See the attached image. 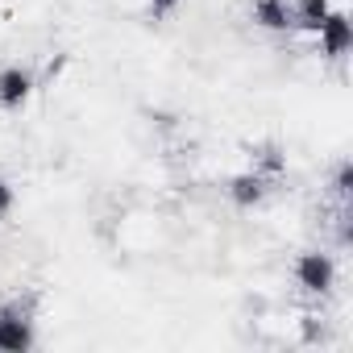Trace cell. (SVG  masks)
<instances>
[{"instance_id": "1", "label": "cell", "mask_w": 353, "mask_h": 353, "mask_svg": "<svg viewBox=\"0 0 353 353\" xmlns=\"http://www.w3.org/2000/svg\"><path fill=\"white\" fill-rule=\"evenodd\" d=\"M38 345V307L34 299H0V353H30Z\"/></svg>"}, {"instance_id": "6", "label": "cell", "mask_w": 353, "mask_h": 353, "mask_svg": "<svg viewBox=\"0 0 353 353\" xmlns=\"http://www.w3.org/2000/svg\"><path fill=\"white\" fill-rule=\"evenodd\" d=\"M250 21L266 34H295V17H291V0H254L250 5Z\"/></svg>"}, {"instance_id": "3", "label": "cell", "mask_w": 353, "mask_h": 353, "mask_svg": "<svg viewBox=\"0 0 353 353\" xmlns=\"http://www.w3.org/2000/svg\"><path fill=\"white\" fill-rule=\"evenodd\" d=\"M38 71L26 63H5L0 67V112H21L38 96Z\"/></svg>"}, {"instance_id": "10", "label": "cell", "mask_w": 353, "mask_h": 353, "mask_svg": "<svg viewBox=\"0 0 353 353\" xmlns=\"http://www.w3.org/2000/svg\"><path fill=\"white\" fill-rule=\"evenodd\" d=\"M179 5H183V0H145V13H150L154 21H162V17H174V13H179Z\"/></svg>"}, {"instance_id": "5", "label": "cell", "mask_w": 353, "mask_h": 353, "mask_svg": "<svg viewBox=\"0 0 353 353\" xmlns=\"http://www.w3.org/2000/svg\"><path fill=\"white\" fill-rule=\"evenodd\" d=\"M312 42H316V50H320V59L341 63V59L353 50V17H349L345 9H332V13L320 21V30L312 34Z\"/></svg>"}, {"instance_id": "4", "label": "cell", "mask_w": 353, "mask_h": 353, "mask_svg": "<svg viewBox=\"0 0 353 353\" xmlns=\"http://www.w3.org/2000/svg\"><path fill=\"white\" fill-rule=\"evenodd\" d=\"M274 188H279V179H270V174H262V170L245 166V170L229 174L225 196H229V204H233V208H245V212H254V208H262V204L274 196Z\"/></svg>"}, {"instance_id": "9", "label": "cell", "mask_w": 353, "mask_h": 353, "mask_svg": "<svg viewBox=\"0 0 353 353\" xmlns=\"http://www.w3.org/2000/svg\"><path fill=\"white\" fill-rule=\"evenodd\" d=\"M328 196L336 200V208L353 200V162H349V158H341V162L332 166V179H328Z\"/></svg>"}, {"instance_id": "2", "label": "cell", "mask_w": 353, "mask_h": 353, "mask_svg": "<svg viewBox=\"0 0 353 353\" xmlns=\"http://www.w3.org/2000/svg\"><path fill=\"white\" fill-rule=\"evenodd\" d=\"M291 279L295 287L307 295V299H328L336 291V279H341V266L328 250H303L295 262H291Z\"/></svg>"}, {"instance_id": "8", "label": "cell", "mask_w": 353, "mask_h": 353, "mask_svg": "<svg viewBox=\"0 0 353 353\" xmlns=\"http://www.w3.org/2000/svg\"><path fill=\"white\" fill-rule=\"evenodd\" d=\"M336 5L332 0H291V17H295V34H316L320 30V21L332 13Z\"/></svg>"}, {"instance_id": "11", "label": "cell", "mask_w": 353, "mask_h": 353, "mask_svg": "<svg viewBox=\"0 0 353 353\" xmlns=\"http://www.w3.org/2000/svg\"><path fill=\"white\" fill-rule=\"evenodd\" d=\"M13 208H17V188H13V179L0 174V221H5Z\"/></svg>"}, {"instance_id": "7", "label": "cell", "mask_w": 353, "mask_h": 353, "mask_svg": "<svg viewBox=\"0 0 353 353\" xmlns=\"http://www.w3.org/2000/svg\"><path fill=\"white\" fill-rule=\"evenodd\" d=\"M250 166L254 170H262V174H270V179H283L287 174V150L279 145V141H254L250 145Z\"/></svg>"}]
</instances>
